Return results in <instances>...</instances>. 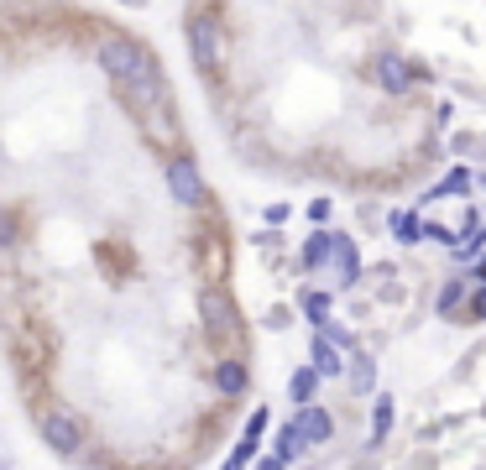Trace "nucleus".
Returning <instances> with one entry per match:
<instances>
[{"mask_svg": "<svg viewBox=\"0 0 486 470\" xmlns=\"http://www.w3.org/2000/svg\"><path fill=\"white\" fill-rule=\"evenodd\" d=\"M330 308H335V293H330V288H309V293H303V319L314 324V329L330 324Z\"/></svg>", "mask_w": 486, "mask_h": 470, "instance_id": "nucleus-15", "label": "nucleus"}, {"mask_svg": "<svg viewBox=\"0 0 486 470\" xmlns=\"http://www.w3.org/2000/svg\"><path fill=\"white\" fill-rule=\"evenodd\" d=\"M471 189V172L465 168H450V178H444V193H465Z\"/></svg>", "mask_w": 486, "mask_h": 470, "instance_id": "nucleus-21", "label": "nucleus"}, {"mask_svg": "<svg viewBox=\"0 0 486 470\" xmlns=\"http://www.w3.org/2000/svg\"><path fill=\"white\" fill-rule=\"evenodd\" d=\"M465 299H471V282H465V278H450V282L440 288V303H434V308H440V314H455Z\"/></svg>", "mask_w": 486, "mask_h": 470, "instance_id": "nucleus-19", "label": "nucleus"}, {"mask_svg": "<svg viewBox=\"0 0 486 470\" xmlns=\"http://www.w3.org/2000/svg\"><path fill=\"white\" fill-rule=\"evenodd\" d=\"M37 434L53 455H79L84 449V424L68 413V407H43L37 413Z\"/></svg>", "mask_w": 486, "mask_h": 470, "instance_id": "nucleus-5", "label": "nucleus"}, {"mask_svg": "<svg viewBox=\"0 0 486 470\" xmlns=\"http://www.w3.org/2000/svg\"><path fill=\"white\" fill-rule=\"evenodd\" d=\"M163 178H168V193L183 210H204V204H210V183H204V172H199V162H193L189 152H173Z\"/></svg>", "mask_w": 486, "mask_h": 470, "instance_id": "nucleus-3", "label": "nucleus"}, {"mask_svg": "<svg viewBox=\"0 0 486 470\" xmlns=\"http://www.w3.org/2000/svg\"><path fill=\"white\" fill-rule=\"evenodd\" d=\"M298 455H303V439H298V428H293V424H283V428H277V445H273V455H262L256 465L277 470V465H293Z\"/></svg>", "mask_w": 486, "mask_h": 470, "instance_id": "nucleus-12", "label": "nucleus"}, {"mask_svg": "<svg viewBox=\"0 0 486 470\" xmlns=\"http://www.w3.org/2000/svg\"><path fill=\"white\" fill-rule=\"evenodd\" d=\"M246 387H252V371L241 356H225V361L214 366V392L220 397H246Z\"/></svg>", "mask_w": 486, "mask_h": 470, "instance_id": "nucleus-10", "label": "nucleus"}, {"mask_svg": "<svg viewBox=\"0 0 486 470\" xmlns=\"http://www.w3.org/2000/svg\"><path fill=\"white\" fill-rule=\"evenodd\" d=\"M100 68L110 73V84L121 89L126 110L147 115V110H163V105H168L163 64H157L147 47L136 43V37H121V32H110L105 43H100Z\"/></svg>", "mask_w": 486, "mask_h": 470, "instance_id": "nucleus-1", "label": "nucleus"}, {"mask_svg": "<svg viewBox=\"0 0 486 470\" xmlns=\"http://www.w3.org/2000/svg\"><path fill=\"white\" fill-rule=\"evenodd\" d=\"M319 382H324V371H319L314 361H309V366H298V371H293V382H288V397H293V407L319 403Z\"/></svg>", "mask_w": 486, "mask_h": 470, "instance_id": "nucleus-14", "label": "nucleus"}, {"mask_svg": "<svg viewBox=\"0 0 486 470\" xmlns=\"http://www.w3.org/2000/svg\"><path fill=\"white\" fill-rule=\"evenodd\" d=\"M372 79H377L382 89H387V94H408V89H413V68H408V58H402V53H377V64H372Z\"/></svg>", "mask_w": 486, "mask_h": 470, "instance_id": "nucleus-7", "label": "nucleus"}, {"mask_svg": "<svg viewBox=\"0 0 486 470\" xmlns=\"http://www.w3.org/2000/svg\"><path fill=\"white\" fill-rule=\"evenodd\" d=\"M183 43H189V58L204 79H214L225 68V32H220V22H214L210 11H193L189 22H183Z\"/></svg>", "mask_w": 486, "mask_h": 470, "instance_id": "nucleus-2", "label": "nucleus"}, {"mask_svg": "<svg viewBox=\"0 0 486 470\" xmlns=\"http://www.w3.org/2000/svg\"><path fill=\"white\" fill-rule=\"evenodd\" d=\"M16 240V220H11V210H0V246H11Z\"/></svg>", "mask_w": 486, "mask_h": 470, "instance_id": "nucleus-22", "label": "nucleus"}, {"mask_svg": "<svg viewBox=\"0 0 486 470\" xmlns=\"http://www.w3.org/2000/svg\"><path fill=\"white\" fill-rule=\"evenodd\" d=\"M345 371H351V387H356V397H366V392H377V361H372L366 350H356Z\"/></svg>", "mask_w": 486, "mask_h": 470, "instance_id": "nucleus-16", "label": "nucleus"}, {"mask_svg": "<svg viewBox=\"0 0 486 470\" xmlns=\"http://www.w3.org/2000/svg\"><path fill=\"white\" fill-rule=\"evenodd\" d=\"M392 413H398L392 392H377V403H372V445H387V434H392Z\"/></svg>", "mask_w": 486, "mask_h": 470, "instance_id": "nucleus-17", "label": "nucleus"}, {"mask_svg": "<svg viewBox=\"0 0 486 470\" xmlns=\"http://www.w3.org/2000/svg\"><path fill=\"white\" fill-rule=\"evenodd\" d=\"M293 428H298V439H303V449L330 445V439H335V413H330V407H319V403H303L293 413Z\"/></svg>", "mask_w": 486, "mask_h": 470, "instance_id": "nucleus-6", "label": "nucleus"}, {"mask_svg": "<svg viewBox=\"0 0 486 470\" xmlns=\"http://www.w3.org/2000/svg\"><path fill=\"white\" fill-rule=\"evenodd\" d=\"M330 267H335V288H356V278H361V251H356V240H351V235H335Z\"/></svg>", "mask_w": 486, "mask_h": 470, "instance_id": "nucleus-9", "label": "nucleus"}, {"mask_svg": "<svg viewBox=\"0 0 486 470\" xmlns=\"http://www.w3.org/2000/svg\"><path fill=\"white\" fill-rule=\"evenodd\" d=\"M309 350H314V356H309V361H314L319 371H324V382H335V377H345V361H340L335 340H330V335H324V329H314V345H309Z\"/></svg>", "mask_w": 486, "mask_h": 470, "instance_id": "nucleus-13", "label": "nucleus"}, {"mask_svg": "<svg viewBox=\"0 0 486 470\" xmlns=\"http://www.w3.org/2000/svg\"><path fill=\"white\" fill-rule=\"evenodd\" d=\"M309 220H314V225H324V220H330V199H314V204H309Z\"/></svg>", "mask_w": 486, "mask_h": 470, "instance_id": "nucleus-23", "label": "nucleus"}, {"mask_svg": "<svg viewBox=\"0 0 486 470\" xmlns=\"http://www.w3.org/2000/svg\"><path fill=\"white\" fill-rule=\"evenodd\" d=\"M288 319H293L288 308H273V314H267V324H273V329H288Z\"/></svg>", "mask_w": 486, "mask_h": 470, "instance_id": "nucleus-24", "label": "nucleus"}, {"mask_svg": "<svg viewBox=\"0 0 486 470\" xmlns=\"http://www.w3.org/2000/svg\"><path fill=\"white\" fill-rule=\"evenodd\" d=\"M471 278H476V282H486V251H481L476 261H471Z\"/></svg>", "mask_w": 486, "mask_h": 470, "instance_id": "nucleus-25", "label": "nucleus"}, {"mask_svg": "<svg viewBox=\"0 0 486 470\" xmlns=\"http://www.w3.org/2000/svg\"><path fill=\"white\" fill-rule=\"evenodd\" d=\"M330 251H335V230H324V225H319V230L298 246V272H319V267H330Z\"/></svg>", "mask_w": 486, "mask_h": 470, "instance_id": "nucleus-11", "label": "nucleus"}, {"mask_svg": "<svg viewBox=\"0 0 486 470\" xmlns=\"http://www.w3.org/2000/svg\"><path fill=\"white\" fill-rule=\"evenodd\" d=\"M465 308H471L476 319H486V282H476V288H471V299H465Z\"/></svg>", "mask_w": 486, "mask_h": 470, "instance_id": "nucleus-20", "label": "nucleus"}, {"mask_svg": "<svg viewBox=\"0 0 486 470\" xmlns=\"http://www.w3.org/2000/svg\"><path fill=\"white\" fill-rule=\"evenodd\" d=\"M387 230L398 235L402 246H413V240H423V220H419V214H408V210H398L392 220H387Z\"/></svg>", "mask_w": 486, "mask_h": 470, "instance_id": "nucleus-18", "label": "nucleus"}, {"mask_svg": "<svg viewBox=\"0 0 486 470\" xmlns=\"http://www.w3.org/2000/svg\"><path fill=\"white\" fill-rule=\"evenodd\" d=\"M262 434H267V407H252V418H246V428H241V445L231 449V460H225V465H231V470L256 465V460H262V455H256Z\"/></svg>", "mask_w": 486, "mask_h": 470, "instance_id": "nucleus-8", "label": "nucleus"}, {"mask_svg": "<svg viewBox=\"0 0 486 470\" xmlns=\"http://www.w3.org/2000/svg\"><path fill=\"white\" fill-rule=\"evenodd\" d=\"M199 324H204V335L210 340H235L241 335V308L225 288H204L199 293Z\"/></svg>", "mask_w": 486, "mask_h": 470, "instance_id": "nucleus-4", "label": "nucleus"}]
</instances>
